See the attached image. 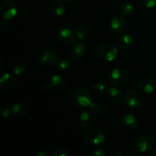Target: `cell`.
Returning a JSON list of instances; mask_svg holds the SVG:
<instances>
[{
  "mask_svg": "<svg viewBox=\"0 0 156 156\" xmlns=\"http://www.w3.org/2000/svg\"><path fill=\"white\" fill-rule=\"evenodd\" d=\"M66 85V79L61 75H55L50 82V89L53 91H59L63 89Z\"/></svg>",
  "mask_w": 156,
  "mask_h": 156,
  "instance_id": "16",
  "label": "cell"
},
{
  "mask_svg": "<svg viewBox=\"0 0 156 156\" xmlns=\"http://www.w3.org/2000/svg\"><path fill=\"white\" fill-rule=\"evenodd\" d=\"M12 73L15 76H21L25 73V67L22 64H18L13 68Z\"/></svg>",
  "mask_w": 156,
  "mask_h": 156,
  "instance_id": "24",
  "label": "cell"
},
{
  "mask_svg": "<svg viewBox=\"0 0 156 156\" xmlns=\"http://www.w3.org/2000/svg\"><path fill=\"white\" fill-rule=\"evenodd\" d=\"M133 43V38L129 34L120 35L117 41V45L121 50H126L130 47Z\"/></svg>",
  "mask_w": 156,
  "mask_h": 156,
  "instance_id": "17",
  "label": "cell"
},
{
  "mask_svg": "<svg viewBox=\"0 0 156 156\" xmlns=\"http://www.w3.org/2000/svg\"><path fill=\"white\" fill-rule=\"evenodd\" d=\"M12 114L17 117H24L27 114L28 108L25 104L22 103V102H18L14 105L12 107Z\"/></svg>",
  "mask_w": 156,
  "mask_h": 156,
  "instance_id": "19",
  "label": "cell"
},
{
  "mask_svg": "<svg viewBox=\"0 0 156 156\" xmlns=\"http://www.w3.org/2000/svg\"><path fill=\"white\" fill-rule=\"evenodd\" d=\"M95 54L101 60L105 62H112L118 56V50L112 44L101 43L96 47Z\"/></svg>",
  "mask_w": 156,
  "mask_h": 156,
  "instance_id": "1",
  "label": "cell"
},
{
  "mask_svg": "<svg viewBox=\"0 0 156 156\" xmlns=\"http://www.w3.org/2000/svg\"><path fill=\"white\" fill-rule=\"evenodd\" d=\"M76 32L69 27H64L59 30L58 33V39L64 44H71L76 39Z\"/></svg>",
  "mask_w": 156,
  "mask_h": 156,
  "instance_id": "11",
  "label": "cell"
},
{
  "mask_svg": "<svg viewBox=\"0 0 156 156\" xmlns=\"http://www.w3.org/2000/svg\"><path fill=\"white\" fill-rule=\"evenodd\" d=\"M151 155L156 156V147L152 150V152H151Z\"/></svg>",
  "mask_w": 156,
  "mask_h": 156,
  "instance_id": "36",
  "label": "cell"
},
{
  "mask_svg": "<svg viewBox=\"0 0 156 156\" xmlns=\"http://www.w3.org/2000/svg\"><path fill=\"white\" fill-rule=\"evenodd\" d=\"M92 112H90L88 111H85L80 114L79 116V122L81 125L85 127H89L94 122V117Z\"/></svg>",
  "mask_w": 156,
  "mask_h": 156,
  "instance_id": "20",
  "label": "cell"
},
{
  "mask_svg": "<svg viewBox=\"0 0 156 156\" xmlns=\"http://www.w3.org/2000/svg\"><path fill=\"white\" fill-rule=\"evenodd\" d=\"M105 96L109 101L112 103H118L122 99V91L115 86L108 87L105 91Z\"/></svg>",
  "mask_w": 156,
  "mask_h": 156,
  "instance_id": "15",
  "label": "cell"
},
{
  "mask_svg": "<svg viewBox=\"0 0 156 156\" xmlns=\"http://www.w3.org/2000/svg\"><path fill=\"white\" fill-rule=\"evenodd\" d=\"M139 121L135 115L131 113L124 114L121 118V125L123 129L128 132H133L138 127Z\"/></svg>",
  "mask_w": 156,
  "mask_h": 156,
  "instance_id": "9",
  "label": "cell"
},
{
  "mask_svg": "<svg viewBox=\"0 0 156 156\" xmlns=\"http://www.w3.org/2000/svg\"><path fill=\"white\" fill-rule=\"evenodd\" d=\"M75 32H76V37L80 41H84L88 37V30L85 27H78Z\"/></svg>",
  "mask_w": 156,
  "mask_h": 156,
  "instance_id": "23",
  "label": "cell"
},
{
  "mask_svg": "<svg viewBox=\"0 0 156 156\" xmlns=\"http://www.w3.org/2000/svg\"><path fill=\"white\" fill-rule=\"evenodd\" d=\"M63 1L66 2H74L77 1V0H63Z\"/></svg>",
  "mask_w": 156,
  "mask_h": 156,
  "instance_id": "37",
  "label": "cell"
},
{
  "mask_svg": "<svg viewBox=\"0 0 156 156\" xmlns=\"http://www.w3.org/2000/svg\"><path fill=\"white\" fill-rule=\"evenodd\" d=\"M15 84H16L15 76L12 73H5L0 78V88L3 91L12 89Z\"/></svg>",
  "mask_w": 156,
  "mask_h": 156,
  "instance_id": "14",
  "label": "cell"
},
{
  "mask_svg": "<svg viewBox=\"0 0 156 156\" xmlns=\"http://www.w3.org/2000/svg\"><path fill=\"white\" fill-rule=\"evenodd\" d=\"M37 156H49V152H47L44 149H40L36 153Z\"/></svg>",
  "mask_w": 156,
  "mask_h": 156,
  "instance_id": "32",
  "label": "cell"
},
{
  "mask_svg": "<svg viewBox=\"0 0 156 156\" xmlns=\"http://www.w3.org/2000/svg\"><path fill=\"white\" fill-rule=\"evenodd\" d=\"M83 137L88 144L94 146H102L106 140L104 131L98 127H88L84 131Z\"/></svg>",
  "mask_w": 156,
  "mask_h": 156,
  "instance_id": "2",
  "label": "cell"
},
{
  "mask_svg": "<svg viewBox=\"0 0 156 156\" xmlns=\"http://www.w3.org/2000/svg\"><path fill=\"white\" fill-rule=\"evenodd\" d=\"M53 156H69L70 152L66 149L59 148V149H55L52 153Z\"/></svg>",
  "mask_w": 156,
  "mask_h": 156,
  "instance_id": "25",
  "label": "cell"
},
{
  "mask_svg": "<svg viewBox=\"0 0 156 156\" xmlns=\"http://www.w3.org/2000/svg\"><path fill=\"white\" fill-rule=\"evenodd\" d=\"M93 155L95 156H105L106 153H105V150L103 149H101V148H97L96 149H94V152H93Z\"/></svg>",
  "mask_w": 156,
  "mask_h": 156,
  "instance_id": "31",
  "label": "cell"
},
{
  "mask_svg": "<svg viewBox=\"0 0 156 156\" xmlns=\"http://www.w3.org/2000/svg\"><path fill=\"white\" fill-rule=\"evenodd\" d=\"M0 12L2 18L9 21L18 15V7L16 3L12 0H5L2 4Z\"/></svg>",
  "mask_w": 156,
  "mask_h": 156,
  "instance_id": "7",
  "label": "cell"
},
{
  "mask_svg": "<svg viewBox=\"0 0 156 156\" xmlns=\"http://www.w3.org/2000/svg\"><path fill=\"white\" fill-rule=\"evenodd\" d=\"M49 88H50V84L47 83V82H44V83H43L42 85H41V89L43 91H47V90L49 89Z\"/></svg>",
  "mask_w": 156,
  "mask_h": 156,
  "instance_id": "33",
  "label": "cell"
},
{
  "mask_svg": "<svg viewBox=\"0 0 156 156\" xmlns=\"http://www.w3.org/2000/svg\"><path fill=\"white\" fill-rule=\"evenodd\" d=\"M51 10L53 15L56 16H62L65 15L66 7L63 2L61 0H54L51 5Z\"/></svg>",
  "mask_w": 156,
  "mask_h": 156,
  "instance_id": "18",
  "label": "cell"
},
{
  "mask_svg": "<svg viewBox=\"0 0 156 156\" xmlns=\"http://www.w3.org/2000/svg\"><path fill=\"white\" fill-rule=\"evenodd\" d=\"M139 89L144 94H152L156 90V82L152 78H144L139 83Z\"/></svg>",
  "mask_w": 156,
  "mask_h": 156,
  "instance_id": "13",
  "label": "cell"
},
{
  "mask_svg": "<svg viewBox=\"0 0 156 156\" xmlns=\"http://www.w3.org/2000/svg\"><path fill=\"white\" fill-rule=\"evenodd\" d=\"M155 145V140L149 135L139 136L133 143V149L137 153H145L152 149Z\"/></svg>",
  "mask_w": 156,
  "mask_h": 156,
  "instance_id": "3",
  "label": "cell"
},
{
  "mask_svg": "<svg viewBox=\"0 0 156 156\" xmlns=\"http://www.w3.org/2000/svg\"><path fill=\"white\" fill-rule=\"evenodd\" d=\"M58 55L53 50L46 49L42 50L38 55V61L42 66L46 67H52L58 62Z\"/></svg>",
  "mask_w": 156,
  "mask_h": 156,
  "instance_id": "6",
  "label": "cell"
},
{
  "mask_svg": "<svg viewBox=\"0 0 156 156\" xmlns=\"http://www.w3.org/2000/svg\"><path fill=\"white\" fill-rule=\"evenodd\" d=\"M133 6L131 3L129 2H123L122 3L120 7V12L123 16H128V15H131L133 12Z\"/></svg>",
  "mask_w": 156,
  "mask_h": 156,
  "instance_id": "22",
  "label": "cell"
},
{
  "mask_svg": "<svg viewBox=\"0 0 156 156\" xmlns=\"http://www.w3.org/2000/svg\"><path fill=\"white\" fill-rule=\"evenodd\" d=\"M129 72L124 68H116L113 70L109 76V80L112 85L121 86L129 81Z\"/></svg>",
  "mask_w": 156,
  "mask_h": 156,
  "instance_id": "5",
  "label": "cell"
},
{
  "mask_svg": "<svg viewBox=\"0 0 156 156\" xmlns=\"http://www.w3.org/2000/svg\"><path fill=\"white\" fill-rule=\"evenodd\" d=\"M87 46L82 42H76L73 44L70 50V55L76 60L82 59L86 54Z\"/></svg>",
  "mask_w": 156,
  "mask_h": 156,
  "instance_id": "12",
  "label": "cell"
},
{
  "mask_svg": "<svg viewBox=\"0 0 156 156\" xmlns=\"http://www.w3.org/2000/svg\"><path fill=\"white\" fill-rule=\"evenodd\" d=\"M90 110H91L93 114H99L101 113L102 107L99 103H94L93 102L91 106H90Z\"/></svg>",
  "mask_w": 156,
  "mask_h": 156,
  "instance_id": "26",
  "label": "cell"
},
{
  "mask_svg": "<svg viewBox=\"0 0 156 156\" xmlns=\"http://www.w3.org/2000/svg\"><path fill=\"white\" fill-rule=\"evenodd\" d=\"M123 100L128 108L136 109L141 105L142 97L135 90H128L123 95Z\"/></svg>",
  "mask_w": 156,
  "mask_h": 156,
  "instance_id": "8",
  "label": "cell"
},
{
  "mask_svg": "<svg viewBox=\"0 0 156 156\" xmlns=\"http://www.w3.org/2000/svg\"><path fill=\"white\" fill-rule=\"evenodd\" d=\"M136 153H137V152H136L135 149H133V150H132V149H131V150L129 151V152H127V155L133 156V155H135Z\"/></svg>",
  "mask_w": 156,
  "mask_h": 156,
  "instance_id": "35",
  "label": "cell"
},
{
  "mask_svg": "<svg viewBox=\"0 0 156 156\" xmlns=\"http://www.w3.org/2000/svg\"><path fill=\"white\" fill-rule=\"evenodd\" d=\"M12 113V110H10L9 108H7V107L2 108L1 110V115L3 117H9V116L11 115Z\"/></svg>",
  "mask_w": 156,
  "mask_h": 156,
  "instance_id": "30",
  "label": "cell"
},
{
  "mask_svg": "<svg viewBox=\"0 0 156 156\" xmlns=\"http://www.w3.org/2000/svg\"><path fill=\"white\" fill-rule=\"evenodd\" d=\"M110 156H123V154L118 151H114L110 153Z\"/></svg>",
  "mask_w": 156,
  "mask_h": 156,
  "instance_id": "34",
  "label": "cell"
},
{
  "mask_svg": "<svg viewBox=\"0 0 156 156\" xmlns=\"http://www.w3.org/2000/svg\"><path fill=\"white\" fill-rule=\"evenodd\" d=\"M71 66V62L68 59H62L59 63V69H61L63 71H66Z\"/></svg>",
  "mask_w": 156,
  "mask_h": 156,
  "instance_id": "27",
  "label": "cell"
},
{
  "mask_svg": "<svg viewBox=\"0 0 156 156\" xmlns=\"http://www.w3.org/2000/svg\"><path fill=\"white\" fill-rule=\"evenodd\" d=\"M111 27L116 34H123L127 29V22L121 15L113 17L111 21Z\"/></svg>",
  "mask_w": 156,
  "mask_h": 156,
  "instance_id": "10",
  "label": "cell"
},
{
  "mask_svg": "<svg viewBox=\"0 0 156 156\" xmlns=\"http://www.w3.org/2000/svg\"><path fill=\"white\" fill-rule=\"evenodd\" d=\"M142 1H143V5L148 9H151L156 6V0H142Z\"/></svg>",
  "mask_w": 156,
  "mask_h": 156,
  "instance_id": "28",
  "label": "cell"
},
{
  "mask_svg": "<svg viewBox=\"0 0 156 156\" xmlns=\"http://www.w3.org/2000/svg\"><path fill=\"white\" fill-rule=\"evenodd\" d=\"M9 24L7 20L3 18L2 20L0 21V30H1V31L2 32L6 31V30H8V28H9Z\"/></svg>",
  "mask_w": 156,
  "mask_h": 156,
  "instance_id": "29",
  "label": "cell"
},
{
  "mask_svg": "<svg viewBox=\"0 0 156 156\" xmlns=\"http://www.w3.org/2000/svg\"><path fill=\"white\" fill-rule=\"evenodd\" d=\"M107 85L105 82H98L94 83L92 85V91L97 95H101V94L105 93L107 90Z\"/></svg>",
  "mask_w": 156,
  "mask_h": 156,
  "instance_id": "21",
  "label": "cell"
},
{
  "mask_svg": "<svg viewBox=\"0 0 156 156\" xmlns=\"http://www.w3.org/2000/svg\"><path fill=\"white\" fill-rule=\"evenodd\" d=\"M74 101L80 108H90L93 103L91 91L87 88H80L75 94Z\"/></svg>",
  "mask_w": 156,
  "mask_h": 156,
  "instance_id": "4",
  "label": "cell"
}]
</instances>
